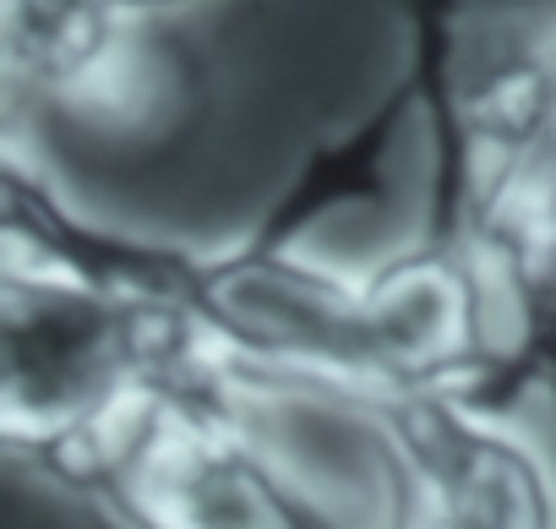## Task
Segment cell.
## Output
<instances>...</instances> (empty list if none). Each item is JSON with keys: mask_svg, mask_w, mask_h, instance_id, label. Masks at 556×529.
Wrapping results in <instances>:
<instances>
[{"mask_svg": "<svg viewBox=\"0 0 556 529\" xmlns=\"http://www.w3.org/2000/svg\"><path fill=\"white\" fill-rule=\"evenodd\" d=\"M202 355L197 328L164 306L0 268V437L61 491Z\"/></svg>", "mask_w": 556, "mask_h": 529, "instance_id": "cell-1", "label": "cell"}, {"mask_svg": "<svg viewBox=\"0 0 556 529\" xmlns=\"http://www.w3.org/2000/svg\"><path fill=\"white\" fill-rule=\"evenodd\" d=\"M12 110L39 104L121 142H164L202 104V66L131 0H0Z\"/></svg>", "mask_w": 556, "mask_h": 529, "instance_id": "cell-3", "label": "cell"}, {"mask_svg": "<svg viewBox=\"0 0 556 529\" xmlns=\"http://www.w3.org/2000/svg\"><path fill=\"white\" fill-rule=\"evenodd\" d=\"M72 496L121 529H350L285 453L224 404L213 350L137 410L77 475Z\"/></svg>", "mask_w": 556, "mask_h": 529, "instance_id": "cell-2", "label": "cell"}, {"mask_svg": "<svg viewBox=\"0 0 556 529\" xmlns=\"http://www.w3.org/2000/svg\"><path fill=\"white\" fill-rule=\"evenodd\" d=\"M131 7H142V12H159V17H169V12H180V7H202V0H131Z\"/></svg>", "mask_w": 556, "mask_h": 529, "instance_id": "cell-6", "label": "cell"}, {"mask_svg": "<svg viewBox=\"0 0 556 529\" xmlns=\"http://www.w3.org/2000/svg\"><path fill=\"white\" fill-rule=\"evenodd\" d=\"M426 121V77L409 55V66L399 72V83L361 115V126H350L344 137L317 142L295 175L285 180V191L273 197V207L245 229L262 245H306V235L339 213V207H361V202H382L393 186V153L404 142V131Z\"/></svg>", "mask_w": 556, "mask_h": 529, "instance_id": "cell-4", "label": "cell"}, {"mask_svg": "<svg viewBox=\"0 0 556 529\" xmlns=\"http://www.w3.org/2000/svg\"><path fill=\"white\" fill-rule=\"evenodd\" d=\"M388 529H485V524H475V518H464V513L431 502V496L409 480V469H404V496H399V513H393Z\"/></svg>", "mask_w": 556, "mask_h": 529, "instance_id": "cell-5", "label": "cell"}]
</instances>
